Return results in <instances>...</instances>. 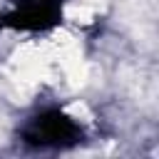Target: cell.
I'll use <instances>...</instances> for the list:
<instances>
[{
	"mask_svg": "<svg viewBox=\"0 0 159 159\" xmlns=\"http://www.w3.org/2000/svg\"><path fill=\"white\" fill-rule=\"evenodd\" d=\"M82 137V127L62 109L37 112L20 129V139L32 149H67L80 144Z\"/></svg>",
	"mask_w": 159,
	"mask_h": 159,
	"instance_id": "1",
	"label": "cell"
},
{
	"mask_svg": "<svg viewBox=\"0 0 159 159\" xmlns=\"http://www.w3.org/2000/svg\"><path fill=\"white\" fill-rule=\"evenodd\" d=\"M62 22V0H15L0 15V27L20 32H45Z\"/></svg>",
	"mask_w": 159,
	"mask_h": 159,
	"instance_id": "2",
	"label": "cell"
}]
</instances>
